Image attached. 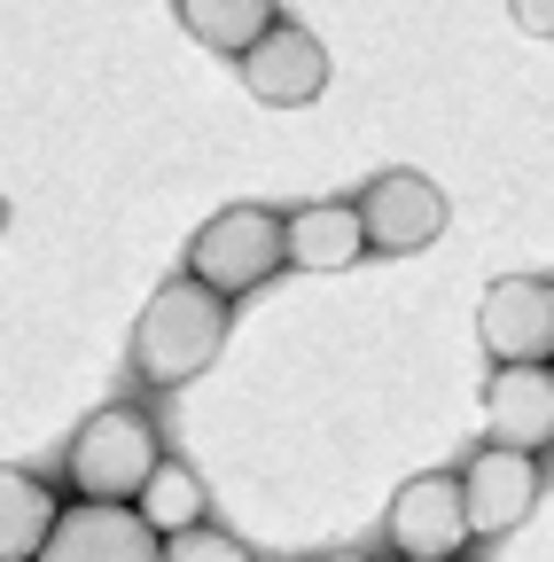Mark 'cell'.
<instances>
[{
	"instance_id": "obj_1",
	"label": "cell",
	"mask_w": 554,
	"mask_h": 562,
	"mask_svg": "<svg viewBox=\"0 0 554 562\" xmlns=\"http://www.w3.org/2000/svg\"><path fill=\"white\" fill-rule=\"evenodd\" d=\"M219 344H227V297L180 273V281H165V290L142 305V321H133V375L172 391V383L212 368Z\"/></svg>"
},
{
	"instance_id": "obj_2",
	"label": "cell",
	"mask_w": 554,
	"mask_h": 562,
	"mask_svg": "<svg viewBox=\"0 0 554 562\" xmlns=\"http://www.w3.org/2000/svg\"><path fill=\"white\" fill-rule=\"evenodd\" d=\"M157 461H165V446H157V422L142 406H94L79 422L71 453H63V476H71L79 501L133 508V501H142V484L157 476Z\"/></svg>"
},
{
	"instance_id": "obj_3",
	"label": "cell",
	"mask_w": 554,
	"mask_h": 562,
	"mask_svg": "<svg viewBox=\"0 0 554 562\" xmlns=\"http://www.w3.org/2000/svg\"><path fill=\"white\" fill-rule=\"evenodd\" d=\"M282 266H290L282 211H265V203L212 211V220L195 227V243H188V281H203V290H219V297H250L258 281H273Z\"/></svg>"
},
{
	"instance_id": "obj_4",
	"label": "cell",
	"mask_w": 554,
	"mask_h": 562,
	"mask_svg": "<svg viewBox=\"0 0 554 562\" xmlns=\"http://www.w3.org/2000/svg\"><path fill=\"white\" fill-rule=\"evenodd\" d=\"M360 227H368V250L383 258H414V250H430L445 227H453V203L438 180L422 172H375L360 188Z\"/></svg>"
},
{
	"instance_id": "obj_5",
	"label": "cell",
	"mask_w": 554,
	"mask_h": 562,
	"mask_svg": "<svg viewBox=\"0 0 554 562\" xmlns=\"http://www.w3.org/2000/svg\"><path fill=\"white\" fill-rule=\"evenodd\" d=\"M476 336L493 351V368H546L554 360V281H539V273L493 281L476 305Z\"/></svg>"
},
{
	"instance_id": "obj_6",
	"label": "cell",
	"mask_w": 554,
	"mask_h": 562,
	"mask_svg": "<svg viewBox=\"0 0 554 562\" xmlns=\"http://www.w3.org/2000/svg\"><path fill=\"white\" fill-rule=\"evenodd\" d=\"M383 531H391V547L406 562H461V547L476 539L468 531V501H461V476H414V484H398Z\"/></svg>"
},
{
	"instance_id": "obj_7",
	"label": "cell",
	"mask_w": 554,
	"mask_h": 562,
	"mask_svg": "<svg viewBox=\"0 0 554 562\" xmlns=\"http://www.w3.org/2000/svg\"><path fill=\"white\" fill-rule=\"evenodd\" d=\"M39 562H165V539L117 501H79L55 516Z\"/></svg>"
},
{
	"instance_id": "obj_8",
	"label": "cell",
	"mask_w": 554,
	"mask_h": 562,
	"mask_svg": "<svg viewBox=\"0 0 554 562\" xmlns=\"http://www.w3.org/2000/svg\"><path fill=\"white\" fill-rule=\"evenodd\" d=\"M242 87L265 102V110H305L328 94V47L305 32V24H273L250 55H242Z\"/></svg>"
},
{
	"instance_id": "obj_9",
	"label": "cell",
	"mask_w": 554,
	"mask_h": 562,
	"mask_svg": "<svg viewBox=\"0 0 554 562\" xmlns=\"http://www.w3.org/2000/svg\"><path fill=\"white\" fill-rule=\"evenodd\" d=\"M461 501H468V531H476V539L516 531V524L539 508V461H531V453H508V446H484V453L461 469Z\"/></svg>"
},
{
	"instance_id": "obj_10",
	"label": "cell",
	"mask_w": 554,
	"mask_h": 562,
	"mask_svg": "<svg viewBox=\"0 0 554 562\" xmlns=\"http://www.w3.org/2000/svg\"><path fill=\"white\" fill-rule=\"evenodd\" d=\"M484 430L508 453H539L554 438V368H493V383H484Z\"/></svg>"
},
{
	"instance_id": "obj_11",
	"label": "cell",
	"mask_w": 554,
	"mask_h": 562,
	"mask_svg": "<svg viewBox=\"0 0 554 562\" xmlns=\"http://www.w3.org/2000/svg\"><path fill=\"white\" fill-rule=\"evenodd\" d=\"M282 250L297 273H343L368 258V227H360V203H305L282 220Z\"/></svg>"
},
{
	"instance_id": "obj_12",
	"label": "cell",
	"mask_w": 554,
	"mask_h": 562,
	"mask_svg": "<svg viewBox=\"0 0 554 562\" xmlns=\"http://www.w3.org/2000/svg\"><path fill=\"white\" fill-rule=\"evenodd\" d=\"M172 16L188 24L195 47H212V55H250L273 24H282V0H172Z\"/></svg>"
},
{
	"instance_id": "obj_13",
	"label": "cell",
	"mask_w": 554,
	"mask_h": 562,
	"mask_svg": "<svg viewBox=\"0 0 554 562\" xmlns=\"http://www.w3.org/2000/svg\"><path fill=\"white\" fill-rule=\"evenodd\" d=\"M55 516H63V501H55L47 476H32V469H0V562H39Z\"/></svg>"
},
{
	"instance_id": "obj_14",
	"label": "cell",
	"mask_w": 554,
	"mask_h": 562,
	"mask_svg": "<svg viewBox=\"0 0 554 562\" xmlns=\"http://www.w3.org/2000/svg\"><path fill=\"white\" fill-rule=\"evenodd\" d=\"M203 476L188 469V461H157V476L142 484V501H133V516H142L157 539H172V531H195L203 524Z\"/></svg>"
},
{
	"instance_id": "obj_15",
	"label": "cell",
	"mask_w": 554,
	"mask_h": 562,
	"mask_svg": "<svg viewBox=\"0 0 554 562\" xmlns=\"http://www.w3.org/2000/svg\"><path fill=\"white\" fill-rule=\"evenodd\" d=\"M165 562H250V547L195 524V531H172V539H165Z\"/></svg>"
},
{
	"instance_id": "obj_16",
	"label": "cell",
	"mask_w": 554,
	"mask_h": 562,
	"mask_svg": "<svg viewBox=\"0 0 554 562\" xmlns=\"http://www.w3.org/2000/svg\"><path fill=\"white\" fill-rule=\"evenodd\" d=\"M508 16H516V32L554 40V0H508Z\"/></svg>"
},
{
	"instance_id": "obj_17",
	"label": "cell",
	"mask_w": 554,
	"mask_h": 562,
	"mask_svg": "<svg viewBox=\"0 0 554 562\" xmlns=\"http://www.w3.org/2000/svg\"><path fill=\"white\" fill-rule=\"evenodd\" d=\"M305 562H368V554H305Z\"/></svg>"
},
{
	"instance_id": "obj_18",
	"label": "cell",
	"mask_w": 554,
	"mask_h": 562,
	"mask_svg": "<svg viewBox=\"0 0 554 562\" xmlns=\"http://www.w3.org/2000/svg\"><path fill=\"white\" fill-rule=\"evenodd\" d=\"M0 227H9V195H0Z\"/></svg>"
}]
</instances>
